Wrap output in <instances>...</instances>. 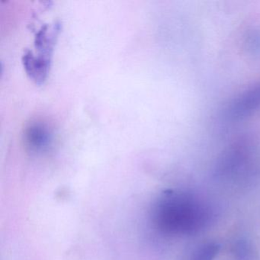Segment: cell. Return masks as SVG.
Returning a JSON list of instances; mask_svg holds the SVG:
<instances>
[{
    "mask_svg": "<svg viewBox=\"0 0 260 260\" xmlns=\"http://www.w3.org/2000/svg\"><path fill=\"white\" fill-rule=\"evenodd\" d=\"M208 218L203 204L185 193L164 191L153 205V223L166 234H191L203 228Z\"/></svg>",
    "mask_w": 260,
    "mask_h": 260,
    "instance_id": "obj_1",
    "label": "cell"
},
{
    "mask_svg": "<svg viewBox=\"0 0 260 260\" xmlns=\"http://www.w3.org/2000/svg\"><path fill=\"white\" fill-rule=\"evenodd\" d=\"M260 109V82L242 92L235 99L231 112L235 118L248 116Z\"/></svg>",
    "mask_w": 260,
    "mask_h": 260,
    "instance_id": "obj_2",
    "label": "cell"
},
{
    "mask_svg": "<svg viewBox=\"0 0 260 260\" xmlns=\"http://www.w3.org/2000/svg\"><path fill=\"white\" fill-rule=\"evenodd\" d=\"M51 141V132L44 124H35L27 130V144L32 151H44L49 147Z\"/></svg>",
    "mask_w": 260,
    "mask_h": 260,
    "instance_id": "obj_3",
    "label": "cell"
},
{
    "mask_svg": "<svg viewBox=\"0 0 260 260\" xmlns=\"http://www.w3.org/2000/svg\"><path fill=\"white\" fill-rule=\"evenodd\" d=\"M220 245L217 243H208L198 248L191 260H214L220 250Z\"/></svg>",
    "mask_w": 260,
    "mask_h": 260,
    "instance_id": "obj_4",
    "label": "cell"
}]
</instances>
